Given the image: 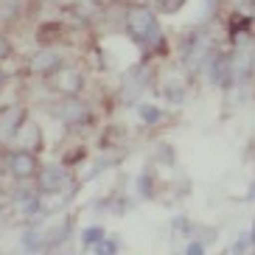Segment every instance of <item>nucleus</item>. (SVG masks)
I'll use <instances>...</instances> for the list:
<instances>
[{
	"instance_id": "9",
	"label": "nucleus",
	"mask_w": 255,
	"mask_h": 255,
	"mask_svg": "<svg viewBox=\"0 0 255 255\" xmlns=\"http://www.w3.org/2000/svg\"><path fill=\"white\" fill-rule=\"evenodd\" d=\"M17 210L20 213H39V199L34 194H28V191H23V194H17Z\"/></svg>"
},
{
	"instance_id": "18",
	"label": "nucleus",
	"mask_w": 255,
	"mask_h": 255,
	"mask_svg": "<svg viewBox=\"0 0 255 255\" xmlns=\"http://www.w3.org/2000/svg\"><path fill=\"white\" fill-rule=\"evenodd\" d=\"M233 3H239V0H233Z\"/></svg>"
},
{
	"instance_id": "13",
	"label": "nucleus",
	"mask_w": 255,
	"mask_h": 255,
	"mask_svg": "<svg viewBox=\"0 0 255 255\" xmlns=\"http://www.w3.org/2000/svg\"><path fill=\"white\" fill-rule=\"evenodd\" d=\"M82 239H84V244H93V247H96L98 241L104 239V230H101V227H87V230L82 233Z\"/></svg>"
},
{
	"instance_id": "4",
	"label": "nucleus",
	"mask_w": 255,
	"mask_h": 255,
	"mask_svg": "<svg viewBox=\"0 0 255 255\" xmlns=\"http://www.w3.org/2000/svg\"><path fill=\"white\" fill-rule=\"evenodd\" d=\"M23 121H25L23 107H8V110H3V113H0V137H3V140L14 137L17 129L23 127Z\"/></svg>"
},
{
	"instance_id": "16",
	"label": "nucleus",
	"mask_w": 255,
	"mask_h": 255,
	"mask_svg": "<svg viewBox=\"0 0 255 255\" xmlns=\"http://www.w3.org/2000/svg\"><path fill=\"white\" fill-rule=\"evenodd\" d=\"M8 53H11V45H8V39L0 34V59H6Z\"/></svg>"
},
{
	"instance_id": "8",
	"label": "nucleus",
	"mask_w": 255,
	"mask_h": 255,
	"mask_svg": "<svg viewBox=\"0 0 255 255\" xmlns=\"http://www.w3.org/2000/svg\"><path fill=\"white\" fill-rule=\"evenodd\" d=\"M20 17V0H0V23H14Z\"/></svg>"
},
{
	"instance_id": "3",
	"label": "nucleus",
	"mask_w": 255,
	"mask_h": 255,
	"mask_svg": "<svg viewBox=\"0 0 255 255\" xmlns=\"http://www.w3.org/2000/svg\"><path fill=\"white\" fill-rule=\"evenodd\" d=\"M82 87V73L76 68H62L53 73V90L65 93V96H76Z\"/></svg>"
},
{
	"instance_id": "11",
	"label": "nucleus",
	"mask_w": 255,
	"mask_h": 255,
	"mask_svg": "<svg viewBox=\"0 0 255 255\" xmlns=\"http://www.w3.org/2000/svg\"><path fill=\"white\" fill-rule=\"evenodd\" d=\"M137 113H140V118L146 121V124H160V121H163V110H157V107H151V104H140Z\"/></svg>"
},
{
	"instance_id": "17",
	"label": "nucleus",
	"mask_w": 255,
	"mask_h": 255,
	"mask_svg": "<svg viewBox=\"0 0 255 255\" xmlns=\"http://www.w3.org/2000/svg\"><path fill=\"white\" fill-rule=\"evenodd\" d=\"M3 84H6V73L0 70V90H3Z\"/></svg>"
},
{
	"instance_id": "15",
	"label": "nucleus",
	"mask_w": 255,
	"mask_h": 255,
	"mask_svg": "<svg viewBox=\"0 0 255 255\" xmlns=\"http://www.w3.org/2000/svg\"><path fill=\"white\" fill-rule=\"evenodd\" d=\"M185 255H205V244H199V241L188 244V247H185Z\"/></svg>"
},
{
	"instance_id": "6",
	"label": "nucleus",
	"mask_w": 255,
	"mask_h": 255,
	"mask_svg": "<svg viewBox=\"0 0 255 255\" xmlns=\"http://www.w3.org/2000/svg\"><path fill=\"white\" fill-rule=\"evenodd\" d=\"M59 68V53L53 51H39L34 59L28 62V70L37 76H45V73H53V70Z\"/></svg>"
},
{
	"instance_id": "5",
	"label": "nucleus",
	"mask_w": 255,
	"mask_h": 255,
	"mask_svg": "<svg viewBox=\"0 0 255 255\" xmlns=\"http://www.w3.org/2000/svg\"><path fill=\"white\" fill-rule=\"evenodd\" d=\"M8 171L20 180H25L37 171V160H34L31 151H14V154H8Z\"/></svg>"
},
{
	"instance_id": "14",
	"label": "nucleus",
	"mask_w": 255,
	"mask_h": 255,
	"mask_svg": "<svg viewBox=\"0 0 255 255\" xmlns=\"http://www.w3.org/2000/svg\"><path fill=\"white\" fill-rule=\"evenodd\" d=\"M182 6H185V0H157V8L160 11H168V14L180 11Z\"/></svg>"
},
{
	"instance_id": "7",
	"label": "nucleus",
	"mask_w": 255,
	"mask_h": 255,
	"mask_svg": "<svg viewBox=\"0 0 255 255\" xmlns=\"http://www.w3.org/2000/svg\"><path fill=\"white\" fill-rule=\"evenodd\" d=\"M163 93L171 101H182L185 98V84H182V79H174V73H171V79H165V84H163Z\"/></svg>"
},
{
	"instance_id": "1",
	"label": "nucleus",
	"mask_w": 255,
	"mask_h": 255,
	"mask_svg": "<svg viewBox=\"0 0 255 255\" xmlns=\"http://www.w3.org/2000/svg\"><path fill=\"white\" fill-rule=\"evenodd\" d=\"M127 31L129 37L140 42L143 48H163V34H160L157 17L151 14L149 8L132 6L127 11Z\"/></svg>"
},
{
	"instance_id": "10",
	"label": "nucleus",
	"mask_w": 255,
	"mask_h": 255,
	"mask_svg": "<svg viewBox=\"0 0 255 255\" xmlns=\"http://www.w3.org/2000/svg\"><path fill=\"white\" fill-rule=\"evenodd\" d=\"M62 118L65 121H73V118H87V110H84L76 98H68V104H65V110H62Z\"/></svg>"
},
{
	"instance_id": "2",
	"label": "nucleus",
	"mask_w": 255,
	"mask_h": 255,
	"mask_svg": "<svg viewBox=\"0 0 255 255\" xmlns=\"http://www.w3.org/2000/svg\"><path fill=\"white\" fill-rule=\"evenodd\" d=\"M70 185L68 180V171L62 168V165H45L42 174H39V188L45 191V194H56V191H65Z\"/></svg>"
},
{
	"instance_id": "12",
	"label": "nucleus",
	"mask_w": 255,
	"mask_h": 255,
	"mask_svg": "<svg viewBox=\"0 0 255 255\" xmlns=\"http://www.w3.org/2000/svg\"><path fill=\"white\" fill-rule=\"evenodd\" d=\"M93 250H96V255H115V253H118V241H113V239H101Z\"/></svg>"
}]
</instances>
